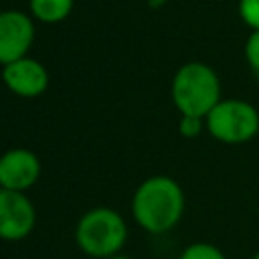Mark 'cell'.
Segmentation results:
<instances>
[{"label": "cell", "instance_id": "obj_14", "mask_svg": "<svg viewBox=\"0 0 259 259\" xmlns=\"http://www.w3.org/2000/svg\"><path fill=\"white\" fill-rule=\"evenodd\" d=\"M107 259H132L130 255H123V253H115V255H111V257H107Z\"/></svg>", "mask_w": 259, "mask_h": 259}, {"label": "cell", "instance_id": "obj_8", "mask_svg": "<svg viewBox=\"0 0 259 259\" xmlns=\"http://www.w3.org/2000/svg\"><path fill=\"white\" fill-rule=\"evenodd\" d=\"M40 176V160L28 148H12L0 160V186L4 190H30Z\"/></svg>", "mask_w": 259, "mask_h": 259}, {"label": "cell", "instance_id": "obj_2", "mask_svg": "<svg viewBox=\"0 0 259 259\" xmlns=\"http://www.w3.org/2000/svg\"><path fill=\"white\" fill-rule=\"evenodd\" d=\"M170 95L180 115L206 117L210 109L223 99L221 79L210 65L190 61L174 73L170 83Z\"/></svg>", "mask_w": 259, "mask_h": 259}, {"label": "cell", "instance_id": "obj_12", "mask_svg": "<svg viewBox=\"0 0 259 259\" xmlns=\"http://www.w3.org/2000/svg\"><path fill=\"white\" fill-rule=\"evenodd\" d=\"M245 59L249 69L259 77V30H251L245 40Z\"/></svg>", "mask_w": 259, "mask_h": 259}, {"label": "cell", "instance_id": "obj_15", "mask_svg": "<svg viewBox=\"0 0 259 259\" xmlns=\"http://www.w3.org/2000/svg\"><path fill=\"white\" fill-rule=\"evenodd\" d=\"M251 259H259V251H257V253H255V255H253Z\"/></svg>", "mask_w": 259, "mask_h": 259}, {"label": "cell", "instance_id": "obj_6", "mask_svg": "<svg viewBox=\"0 0 259 259\" xmlns=\"http://www.w3.org/2000/svg\"><path fill=\"white\" fill-rule=\"evenodd\" d=\"M34 42V18L22 10H4L0 14V63L22 59Z\"/></svg>", "mask_w": 259, "mask_h": 259}, {"label": "cell", "instance_id": "obj_9", "mask_svg": "<svg viewBox=\"0 0 259 259\" xmlns=\"http://www.w3.org/2000/svg\"><path fill=\"white\" fill-rule=\"evenodd\" d=\"M75 0H28V12L34 20L45 24L63 22L73 12Z\"/></svg>", "mask_w": 259, "mask_h": 259}, {"label": "cell", "instance_id": "obj_7", "mask_svg": "<svg viewBox=\"0 0 259 259\" xmlns=\"http://www.w3.org/2000/svg\"><path fill=\"white\" fill-rule=\"evenodd\" d=\"M2 81L10 93L24 99H32L42 95L49 89L51 77L47 67L40 61L26 55L22 59L2 65Z\"/></svg>", "mask_w": 259, "mask_h": 259}, {"label": "cell", "instance_id": "obj_5", "mask_svg": "<svg viewBox=\"0 0 259 259\" xmlns=\"http://www.w3.org/2000/svg\"><path fill=\"white\" fill-rule=\"evenodd\" d=\"M36 223V210L26 192L0 190V237L4 241L26 239Z\"/></svg>", "mask_w": 259, "mask_h": 259}, {"label": "cell", "instance_id": "obj_1", "mask_svg": "<svg viewBox=\"0 0 259 259\" xmlns=\"http://www.w3.org/2000/svg\"><path fill=\"white\" fill-rule=\"evenodd\" d=\"M184 214L182 186L170 176H150L132 196L134 221L152 235L172 231Z\"/></svg>", "mask_w": 259, "mask_h": 259}, {"label": "cell", "instance_id": "obj_10", "mask_svg": "<svg viewBox=\"0 0 259 259\" xmlns=\"http://www.w3.org/2000/svg\"><path fill=\"white\" fill-rule=\"evenodd\" d=\"M178 259H227V255L217 245L198 241V243L186 245Z\"/></svg>", "mask_w": 259, "mask_h": 259}, {"label": "cell", "instance_id": "obj_11", "mask_svg": "<svg viewBox=\"0 0 259 259\" xmlns=\"http://www.w3.org/2000/svg\"><path fill=\"white\" fill-rule=\"evenodd\" d=\"M206 130V121L204 117H196V115H180L178 121V134L186 140L198 138L202 132Z\"/></svg>", "mask_w": 259, "mask_h": 259}, {"label": "cell", "instance_id": "obj_4", "mask_svg": "<svg viewBox=\"0 0 259 259\" xmlns=\"http://www.w3.org/2000/svg\"><path fill=\"white\" fill-rule=\"evenodd\" d=\"M206 132L221 144L237 146L259 134V111L245 99H221L204 117Z\"/></svg>", "mask_w": 259, "mask_h": 259}, {"label": "cell", "instance_id": "obj_3", "mask_svg": "<svg viewBox=\"0 0 259 259\" xmlns=\"http://www.w3.org/2000/svg\"><path fill=\"white\" fill-rule=\"evenodd\" d=\"M127 241V223L125 219L109 208L97 206L87 210L75 227V243L87 257L107 259L123 249Z\"/></svg>", "mask_w": 259, "mask_h": 259}, {"label": "cell", "instance_id": "obj_13", "mask_svg": "<svg viewBox=\"0 0 259 259\" xmlns=\"http://www.w3.org/2000/svg\"><path fill=\"white\" fill-rule=\"evenodd\" d=\"M239 16L251 30H259V0H239Z\"/></svg>", "mask_w": 259, "mask_h": 259}]
</instances>
